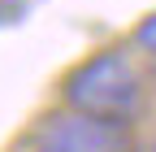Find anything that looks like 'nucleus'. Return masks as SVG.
I'll use <instances>...</instances> for the list:
<instances>
[{
	"mask_svg": "<svg viewBox=\"0 0 156 152\" xmlns=\"http://www.w3.org/2000/svg\"><path fill=\"white\" fill-rule=\"evenodd\" d=\"M61 100H65V109L130 126L134 113L143 109V74L130 61V52L104 48V52H91L87 61H78L65 74Z\"/></svg>",
	"mask_w": 156,
	"mask_h": 152,
	"instance_id": "obj_1",
	"label": "nucleus"
},
{
	"mask_svg": "<svg viewBox=\"0 0 156 152\" xmlns=\"http://www.w3.org/2000/svg\"><path fill=\"white\" fill-rule=\"evenodd\" d=\"M134 48L139 52H147L152 61H156V13H147L139 26H134Z\"/></svg>",
	"mask_w": 156,
	"mask_h": 152,
	"instance_id": "obj_2",
	"label": "nucleus"
},
{
	"mask_svg": "<svg viewBox=\"0 0 156 152\" xmlns=\"http://www.w3.org/2000/svg\"><path fill=\"white\" fill-rule=\"evenodd\" d=\"M39 152H78V148H61V143H39Z\"/></svg>",
	"mask_w": 156,
	"mask_h": 152,
	"instance_id": "obj_3",
	"label": "nucleus"
},
{
	"mask_svg": "<svg viewBox=\"0 0 156 152\" xmlns=\"http://www.w3.org/2000/svg\"><path fill=\"white\" fill-rule=\"evenodd\" d=\"M152 152H156V143H152Z\"/></svg>",
	"mask_w": 156,
	"mask_h": 152,
	"instance_id": "obj_4",
	"label": "nucleus"
}]
</instances>
